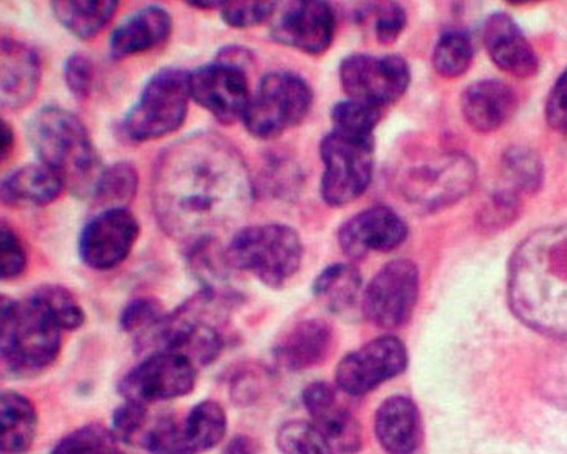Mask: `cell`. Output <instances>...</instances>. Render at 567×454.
Here are the masks:
<instances>
[{
  "label": "cell",
  "mask_w": 567,
  "mask_h": 454,
  "mask_svg": "<svg viewBox=\"0 0 567 454\" xmlns=\"http://www.w3.org/2000/svg\"><path fill=\"white\" fill-rule=\"evenodd\" d=\"M255 179L226 136L198 131L158 155L151 199L158 226L183 246L217 237L248 214Z\"/></svg>",
  "instance_id": "1"
},
{
  "label": "cell",
  "mask_w": 567,
  "mask_h": 454,
  "mask_svg": "<svg viewBox=\"0 0 567 454\" xmlns=\"http://www.w3.org/2000/svg\"><path fill=\"white\" fill-rule=\"evenodd\" d=\"M509 297L525 323L567 337V223L522 241L509 265Z\"/></svg>",
  "instance_id": "2"
},
{
  "label": "cell",
  "mask_w": 567,
  "mask_h": 454,
  "mask_svg": "<svg viewBox=\"0 0 567 454\" xmlns=\"http://www.w3.org/2000/svg\"><path fill=\"white\" fill-rule=\"evenodd\" d=\"M28 138L40 164L52 169L71 195L92 199L105 166L75 113L59 105L38 110L29 121Z\"/></svg>",
  "instance_id": "3"
},
{
  "label": "cell",
  "mask_w": 567,
  "mask_h": 454,
  "mask_svg": "<svg viewBox=\"0 0 567 454\" xmlns=\"http://www.w3.org/2000/svg\"><path fill=\"white\" fill-rule=\"evenodd\" d=\"M0 324L2 363L17 376L43 372L62 350L63 329L35 295L24 300L2 297Z\"/></svg>",
  "instance_id": "4"
},
{
  "label": "cell",
  "mask_w": 567,
  "mask_h": 454,
  "mask_svg": "<svg viewBox=\"0 0 567 454\" xmlns=\"http://www.w3.org/2000/svg\"><path fill=\"white\" fill-rule=\"evenodd\" d=\"M225 249L234 271L249 272L270 289L286 286L305 257L297 230L281 223L241 227Z\"/></svg>",
  "instance_id": "5"
},
{
  "label": "cell",
  "mask_w": 567,
  "mask_h": 454,
  "mask_svg": "<svg viewBox=\"0 0 567 454\" xmlns=\"http://www.w3.org/2000/svg\"><path fill=\"white\" fill-rule=\"evenodd\" d=\"M190 100V73L164 68L147 79L121 131L135 143L165 138L184 126Z\"/></svg>",
  "instance_id": "6"
},
{
  "label": "cell",
  "mask_w": 567,
  "mask_h": 454,
  "mask_svg": "<svg viewBox=\"0 0 567 454\" xmlns=\"http://www.w3.org/2000/svg\"><path fill=\"white\" fill-rule=\"evenodd\" d=\"M251 52L238 45H226L214 62L190 73L192 100L210 113L223 126H233L244 118L251 91L248 66Z\"/></svg>",
  "instance_id": "7"
},
{
  "label": "cell",
  "mask_w": 567,
  "mask_h": 454,
  "mask_svg": "<svg viewBox=\"0 0 567 454\" xmlns=\"http://www.w3.org/2000/svg\"><path fill=\"white\" fill-rule=\"evenodd\" d=\"M312 104L313 91L301 75L274 71L260 79L241 121L255 138L275 140L301 124Z\"/></svg>",
  "instance_id": "8"
},
{
  "label": "cell",
  "mask_w": 567,
  "mask_h": 454,
  "mask_svg": "<svg viewBox=\"0 0 567 454\" xmlns=\"http://www.w3.org/2000/svg\"><path fill=\"white\" fill-rule=\"evenodd\" d=\"M321 198L330 207H346L369 188L375 168V138L332 131L320 143Z\"/></svg>",
  "instance_id": "9"
},
{
  "label": "cell",
  "mask_w": 567,
  "mask_h": 454,
  "mask_svg": "<svg viewBox=\"0 0 567 454\" xmlns=\"http://www.w3.org/2000/svg\"><path fill=\"white\" fill-rule=\"evenodd\" d=\"M476 165L463 153H442L411 166L402 179V193L425 210L452 206L472 190Z\"/></svg>",
  "instance_id": "10"
},
{
  "label": "cell",
  "mask_w": 567,
  "mask_h": 454,
  "mask_svg": "<svg viewBox=\"0 0 567 454\" xmlns=\"http://www.w3.org/2000/svg\"><path fill=\"white\" fill-rule=\"evenodd\" d=\"M339 79L348 100L383 110L406 93L411 70L400 55L351 54L340 63Z\"/></svg>",
  "instance_id": "11"
},
{
  "label": "cell",
  "mask_w": 567,
  "mask_h": 454,
  "mask_svg": "<svg viewBox=\"0 0 567 454\" xmlns=\"http://www.w3.org/2000/svg\"><path fill=\"white\" fill-rule=\"evenodd\" d=\"M226 430L225 409L206 400L196 404L184 420L158 419L147 430L143 446L151 454H199L220 444Z\"/></svg>",
  "instance_id": "12"
},
{
  "label": "cell",
  "mask_w": 567,
  "mask_h": 454,
  "mask_svg": "<svg viewBox=\"0 0 567 454\" xmlns=\"http://www.w3.org/2000/svg\"><path fill=\"white\" fill-rule=\"evenodd\" d=\"M421 290L417 265L410 259L385 264L362 295V312L381 329H399L411 320Z\"/></svg>",
  "instance_id": "13"
},
{
  "label": "cell",
  "mask_w": 567,
  "mask_h": 454,
  "mask_svg": "<svg viewBox=\"0 0 567 454\" xmlns=\"http://www.w3.org/2000/svg\"><path fill=\"white\" fill-rule=\"evenodd\" d=\"M198 369L184 355L156 351L121 380L118 391L126 401L153 404L183 399L195 389Z\"/></svg>",
  "instance_id": "14"
},
{
  "label": "cell",
  "mask_w": 567,
  "mask_h": 454,
  "mask_svg": "<svg viewBox=\"0 0 567 454\" xmlns=\"http://www.w3.org/2000/svg\"><path fill=\"white\" fill-rule=\"evenodd\" d=\"M408 365L406 347L399 337L383 336L348 353L336 369L340 391L362 396L399 376Z\"/></svg>",
  "instance_id": "15"
},
{
  "label": "cell",
  "mask_w": 567,
  "mask_h": 454,
  "mask_svg": "<svg viewBox=\"0 0 567 454\" xmlns=\"http://www.w3.org/2000/svg\"><path fill=\"white\" fill-rule=\"evenodd\" d=\"M140 233L142 227L131 210H102L82 227L78 240L79 257L92 270H113L131 255Z\"/></svg>",
  "instance_id": "16"
},
{
  "label": "cell",
  "mask_w": 567,
  "mask_h": 454,
  "mask_svg": "<svg viewBox=\"0 0 567 454\" xmlns=\"http://www.w3.org/2000/svg\"><path fill=\"white\" fill-rule=\"evenodd\" d=\"M336 35V14L330 3L316 0L287 2L276 7L270 37L279 44L302 54L321 55L331 48Z\"/></svg>",
  "instance_id": "17"
},
{
  "label": "cell",
  "mask_w": 567,
  "mask_h": 454,
  "mask_svg": "<svg viewBox=\"0 0 567 454\" xmlns=\"http://www.w3.org/2000/svg\"><path fill=\"white\" fill-rule=\"evenodd\" d=\"M408 238V225L391 207L378 204L359 211L340 226V249L353 262L364 260L370 252H391Z\"/></svg>",
  "instance_id": "18"
},
{
  "label": "cell",
  "mask_w": 567,
  "mask_h": 454,
  "mask_svg": "<svg viewBox=\"0 0 567 454\" xmlns=\"http://www.w3.org/2000/svg\"><path fill=\"white\" fill-rule=\"evenodd\" d=\"M302 403L312 417L313 426L340 453H357L362 444L358 420L343 404L328 382H313L302 392Z\"/></svg>",
  "instance_id": "19"
},
{
  "label": "cell",
  "mask_w": 567,
  "mask_h": 454,
  "mask_svg": "<svg viewBox=\"0 0 567 454\" xmlns=\"http://www.w3.org/2000/svg\"><path fill=\"white\" fill-rule=\"evenodd\" d=\"M483 41L487 55L504 73L517 79H530L538 73V55L509 14H491L483 30Z\"/></svg>",
  "instance_id": "20"
},
{
  "label": "cell",
  "mask_w": 567,
  "mask_h": 454,
  "mask_svg": "<svg viewBox=\"0 0 567 454\" xmlns=\"http://www.w3.org/2000/svg\"><path fill=\"white\" fill-rule=\"evenodd\" d=\"M334 332L330 323L320 318L298 321L276 342V362L290 372H302L320 365L330 355Z\"/></svg>",
  "instance_id": "21"
},
{
  "label": "cell",
  "mask_w": 567,
  "mask_h": 454,
  "mask_svg": "<svg viewBox=\"0 0 567 454\" xmlns=\"http://www.w3.org/2000/svg\"><path fill=\"white\" fill-rule=\"evenodd\" d=\"M461 110L472 131L491 134L513 118L517 110V96L505 82L483 79L464 91Z\"/></svg>",
  "instance_id": "22"
},
{
  "label": "cell",
  "mask_w": 567,
  "mask_h": 454,
  "mask_svg": "<svg viewBox=\"0 0 567 454\" xmlns=\"http://www.w3.org/2000/svg\"><path fill=\"white\" fill-rule=\"evenodd\" d=\"M173 32V18L158 6L145 7L124 19L111 35L113 60L145 54L164 44Z\"/></svg>",
  "instance_id": "23"
},
{
  "label": "cell",
  "mask_w": 567,
  "mask_h": 454,
  "mask_svg": "<svg viewBox=\"0 0 567 454\" xmlns=\"http://www.w3.org/2000/svg\"><path fill=\"white\" fill-rule=\"evenodd\" d=\"M41 82L40 55L13 38H2V105L21 110L35 97Z\"/></svg>",
  "instance_id": "24"
},
{
  "label": "cell",
  "mask_w": 567,
  "mask_h": 454,
  "mask_svg": "<svg viewBox=\"0 0 567 454\" xmlns=\"http://www.w3.org/2000/svg\"><path fill=\"white\" fill-rule=\"evenodd\" d=\"M378 442L389 454H412L422 442V420L414 401L392 396L375 415Z\"/></svg>",
  "instance_id": "25"
},
{
  "label": "cell",
  "mask_w": 567,
  "mask_h": 454,
  "mask_svg": "<svg viewBox=\"0 0 567 454\" xmlns=\"http://www.w3.org/2000/svg\"><path fill=\"white\" fill-rule=\"evenodd\" d=\"M63 180L43 164L25 165L7 176L0 187L2 204L9 207H47L60 198Z\"/></svg>",
  "instance_id": "26"
},
{
  "label": "cell",
  "mask_w": 567,
  "mask_h": 454,
  "mask_svg": "<svg viewBox=\"0 0 567 454\" xmlns=\"http://www.w3.org/2000/svg\"><path fill=\"white\" fill-rule=\"evenodd\" d=\"M35 406L28 396L7 391L0 399V448L6 454H25L37 436Z\"/></svg>",
  "instance_id": "27"
},
{
  "label": "cell",
  "mask_w": 567,
  "mask_h": 454,
  "mask_svg": "<svg viewBox=\"0 0 567 454\" xmlns=\"http://www.w3.org/2000/svg\"><path fill=\"white\" fill-rule=\"evenodd\" d=\"M183 255L192 275L202 282L204 290L237 297V291L229 282L234 270L226 257L225 246L217 237L203 238L183 246Z\"/></svg>",
  "instance_id": "28"
},
{
  "label": "cell",
  "mask_w": 567,
  "mask_h": 454,
  "mask_svg": "<svg viewBox=\"0 0 567 454\" xmlns=\"http://www.w3.org/2000/svg\"><path fill=\"white\" fill-rule=\"evenodd\" d=\"M116 0H56L52 13L71 35L90 41L107 28L118 10Z\"/></svg>",
  "instance_id": "29"
},
{
  "label": "cell",
  "mask_w": 567,
  "mask_h": 454,
  "mask_svg": "<svg viewBox=\"0 0 567 454\" xmlns=\"http://www.w3.org/2000/svg\"><path fill=\"white\" fill-rule=\"evenodd\" d=\"M313 297L336 316L351 312L362 300L361 275L353 265L332 264L317 276L312 286Z\"/></svg>",
  "instance_id": "30"
},
{
  "label": "cell",
  "mask_w": 567,
  "mask_h": 454,
  "mask_svg": "<svg viewBox=\"0 0 567 454\" xmlns=\"http://www.w3.org/2000/svg\"><path fill=\"white\" fill-rule=\"evenodd\" d=\"M138 172L128 162L105 166L92 196V204L107 209H127L138 192Z\"/></svg>",
  "instance_id": "31"
},
{
  "label": "cell",
  "mask_w": 567,
  "mask_h": 454,
  "mask_svg": "<svg viewBox=\"0 0 567 454\" xmlns=\"http://www.w3.org/2000/svg\"><path fill=\"white\" fill-rule=\"evenodd\" d=\"M474 56V43L471 37L461 30H450L434 45L433 68L442 78H461L467 73Z\"/></svg>",
  "instance_id": "32"
},
{
  "label": "cell",
  "mask_w": 567,
  "mask_h": 454,
  "mask_svg": "<svg viewBox=\"0 0 567 454\" xmlns=\"http://www.w3.org/2000/svg\"><path fill=\"white\" fill-rule=\"evenodd\" d=\"M504 173L514 193H535L544 179V168L538 155L527 147H512L504 157Z\"/></svg>",
  "instance_id": "33"
},
{
  "label": "cell",
  "mask_w": 567,
  "mask_h": 454,
  "mask_svg": "<svg viewBox=\"0 0 567 454\" xmlns=\"http://www.w3.org/2000/svg\"><path fill=\"white\" fill-rule=\"evenodd\" d=\"M51 454H123L118 437L113 431L101 425L79 427L68 434Z\"/></svg>",
  "instance_id": "34"
},
{
  "label": "cell",
  "mask_w": 567,
  "mask_h": 454,
  "mask_svg": "<svg viewBox=\"0 0 567 454\" xmlns=\"http://www.w3.org/2000/svg\"><path fill=\"white\" fill-rule=\"evenodd\" d=\"M279 452L282 454H334L330 442L313 426V423L293 420L279 427Z\"/></svg>",
  "instance_id": "35"
},
{
  "label": "cell",
  "mask_w": 567,
  "mask_h": 454,
  "mask_svg": "<svg viewBox=\"0 0 567 454\" xmlns=\"http://www.w3.org/2000/svg\"><path fill=\"white\" fill-rule=\"evenodd\" d=\"M383 116V110L361 102L342 101L332 107L331 121L334 131L342 134L373 138V132Z\"/></svg>",
  "instance_id": "36"
},
{
  "label": "cell",
  "mask_w": 567,
  "mask_h": 454,
  "mask_svg": "<svg viewBox=\"0 0 567 454\" xmlns=\"http://www.w3.org/2000/svg\"><path fill=\"white\" fill-rule=\"evenodd\" d=\"M32 295H35L38 300L47 306L63 331H75L85 323L86 316L81 302L75 300L74 295L64 287L56 286V283H47V286H41L40 289L33 291Z\"/></svg>",
  "instance_id": "37"
},
{
  "label": "cell",
  "mask_w": 567,
  "mask_h": 454,
  "mask_svg": "<svg viewBox=\"0 0 567 454\" xmlns=\"http://www.w3.org/2000/svg\"><path fill=\"white\" fill-rule=\"evenodd\" d=\"M166 313L162 302L153 297H138L124 306L120 316V328L137 339L153 331L164 320Z\"/></svg>",
  "instance_id": "38"
},
{
  "label": "cell",
  "mask_w": 567,
  "mask_h": 454,
  "mask_svg": "<svg viewBox=\"0 0 567 454\" xmlns=\"http://www.w3.org/2000/svg\"><path fill=\"white\" fill-rule=\"evenodd\" d=\"M302 176L300 168L287 157H270L264 165L260 182L264 190L278 198H289L300 190Z\"/></svg>",
  "instance_id": "39"
},
{
  "label": "cell",
  "mask_w": 567,
  "mask_h": 454,
  "mask_svg": "<svg viewBox=\"0 0 567 454\" xmlns=\"http://www.w3.org/2000/svg\"><path fill=\"white\" fill-rule=\"evenodd\" d=\"M29 255L24 241L7 221L0 229V278L13 281L28 270Z\"/></svg>",
  "instance_id": "40"
},
{
  "label": "cell",
  "mask_w": 567,
  "mask_h": 454,
  "mask_svg": "<svg viewBox=\"0 0 567 454\" xmlns=\"http://www.w3.org/2000/svg\"><path fill=\"white\" fill-rule=\"evenodd\" d=\"M276 7L275 2H225L221 19L228 28L252 29L271 21Z\"/></svg>",
  "instance_id": "41"
},
{
  "label": "cell",
  "mask_w": 567,
  "mask_h": 454,
  "mask_svg": "<svg viewBox=\"0 0 567 454\" xmlns=\"http://www.w3.org/2000/svg\"><path fill=\"white\" fill-rule=\"evenodd\" d=\"M63 78L68 90L75 100H89L92 94L94 81H96V70L92 60L81 52H74L64 60Z\"/></svg>",
  "instance_id": "42"
},
{
  "label": "cell",
  "mask_w": 567,
  "mask_h": 454,
  "mask_svg": "<svg viewBox=\"0 0 567 454\" xmlns=\"http://www.w3.org/2000/svg\"><path fill=\"white\" fill-rule=\"evenodd\" d=\"M147 422V409L145 404L126 401L113 412V433L118 441L134 442L145 430Z\"/></svg>",
  "instance_id": "43"
},
{
  "label": "cell",
  "mask_w": 567,
  "mask_h": 454,
  "mask_svg": "<svg viewBox=\"0 0 567 454\" xmlns=\"http://www.w3.org/2000/svg\"><path fill=\"white\" fill-rule=\"evenodd\" d=\"M520 211L519 196L512 190L498 192L497 195L486 204L485 211H483L482 221L483 226L491 227V229H504V227L512 225L514 219L517 218Z\"/></svg>",
  "instance_id": "44"
},
{
  "label": "cell",
  "mask_w": 567,
  "mask_h": 454,
  "mask_svg": "<svg viewBox=\"0 0 567 454\" xmlns=\"http://www.w3.org/2000/svg\"><path fill=\"white\" fill-rule=\"evenodd\" d=\"M406 28V13L399 3H385L378 7L375 18V37L380 44H392Z\"/></svg>",
  "instance_id": "45"
},
{
  "label": "cell",
  "mask_w": 567,
  "mask_h": 454,
  "mask_svg": "<svg viewBox=\"0 0 567 454\" xmlns=\"http://www.w3.org/2000/svg\"><path fill=\"white\" fill-rule=\"evenodd\" d=\"M546 120L555 131L567 132V68L547 97Z\"/></svg>",
  "instance_id": "46"
},
{
  "label": "cell",
  "mask_w": 567,
  "mask_h": 454,
  "mask_svg": "<svg viewBox=\"0 0 567 454\" xmlns=\"http://www.w3.org/2000/svg\"><path fill=\"white\" fill-rule=\"evenodd\" d=\"M17 145V135L9 121L2 120V131H0V149H2V162H6L13 153Z\"/></svg>",
  "instance_id": "47"
},
{
  "label": "cell",
  "mask_w": 567,
  "mask_h": 454,
  "mask_svg": "<svg viewBox=\"0 0 567 454\" xmlns=\"http://www.w3.org/2000/svg\"><path fill=\"white\" fill-rule=\"evenodd\" d=\"M221 454H256L255 442L247 436L234 437Z\"/></svg>",
  "instance_id": "48"
},
{
  "label": "cell",
  "mask_w": 567,
  "mask_h": 454,
  "mask_svg": "<svg viewBox=\"0 0 567 454\" xmlns=\"http://www.w3.org/2000/svg\"><path fill=\"white\" fill-rule=\"evenodd\" d=\"M187 3L188 7H192V9H198V10H221L223 3L225 2H218V0H188Z\"/></svg>",
  "instance_id": "49"
}]
</instances>
